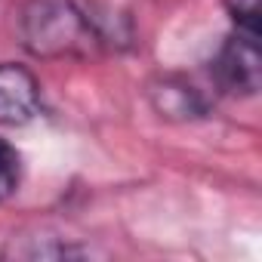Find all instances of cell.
<instances>
[{
  "label": "cell",
  "mask_w": 262,
  "mask_h": 262,
  "mask_svg": "<svg viewBox=\"0 0 262 262\" xmlns=\"http://www.w3.org/2000/svg\"><path fill=\"white\" fill-rule=\"evenodd\" d=\"M216 77L231 93H256L259 90V34L237 31L219 50Z\"/></svg>",
  "instance_id": "obj_2"
},
{
  "label": "cell",
  "mask_w": 262,
  "mask_h": 262,
  "mask_svg": "<svg viewBox=\"0 0 262 262\" xmlns=\"http://www.w3.org/2000/svg\"><path fill=\"white\" fill-rule=\"evenodd\" d=\"M19 179H22V161H19V151L0 139V201H7L10 194H16L19 188Z\"/></svg>",
  "instance_id": "obj_4"
},
{
  "label": "cell",
  "mask_w": 262,
  "mask_h": 262,
  "mask_svg": "<svg viewBox=\"0 0 262 262\" xmlns=\"http://www.w3.org/2000/svg\"><path fill=\"white\" fill-rule=\"evenodd\" d=\"M237 31L259 34V0H225Z\"/></svg>",
  "instance_id": "obj_5"
},
{
  "label": "cell",
  "mask_w": 262,
  "mask_h": 262,
  "mask_svg": "<svg viewBox=\"0 0 262 262\" xmlns=\"http://www.w3.org/2000/svg\"><path fill=\"white\" fill-rule=\"evenodd\" d=\"M40 111V86L34 74L22 65L4 62L0 65V123L22 126L34 120Z\"/></svg>",
  "instance_id": "obj_3"
},
{
  "label": "cell",
  "mask_w": 262,
  "mask_h": 262,
  "mask_svg": "<svg viewBox=\"0 0 262 262\" xmlns=\"http://www.w3.org/2000/svg\"><path fill=\"white\" fill-rule=\"evenodd\" d=\"M22 43L40 59H86L99 47V34L71 0H31L19 19Z\"/></svg>",
  "instance_id": "obj_1"
}]
</instances>
